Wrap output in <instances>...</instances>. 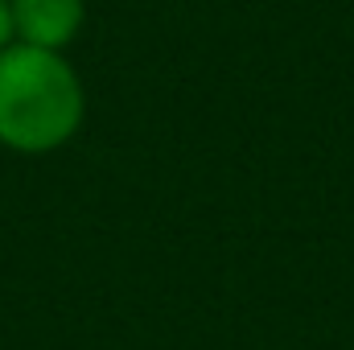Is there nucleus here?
I'll list each match as a JSON object with an SVG mask.
<instances>
[{
    "mask_svg": "<svg viewBox=\"0 0 354 350\" xmlns=\"http://www.w3.org/2000/svg\"><path fill=\"white\" fill-rule=\"evenodd\" d=\"M12 42H17V33H12V4L0 0V50L12 46Z\"/></svg>",
    "mask_w": 354,
    "mask_h": 350,
    "instance_id": "nucleus-3",
    "label": "nucleus"
},
{
    "mask_svg": "<svg viewBox=\"0 0 354 350\" xmlns=\"http://www.w3.org/2000/svg\"><path fill=\"white\" fill-rule=\"evenodd\" d=\"M12 4V33L37 50H66L87 21V0H8Z\"/></svg>",
    "mask_w": 354,
    "mask_h": 350,
    "instance_id": "nucleus-2",
    "label": "nucleus"
},
{
    "mask_svg": "<svg viewBox=\"0 0 354 350\" xmlns=\"http://www.w3.org/2000/svg\"><path fill=\"white\" fill-rule=\"evenodd\" d=\"M87 91L58 50L12 42L0 50V145L12 153H54L83 128Z\"/></svg>",
    "mask_w": 354,
    "mask_h": 350,
    "instance_id": "nucleus-1",
    "label": "nucleus"
}]
</instances>
